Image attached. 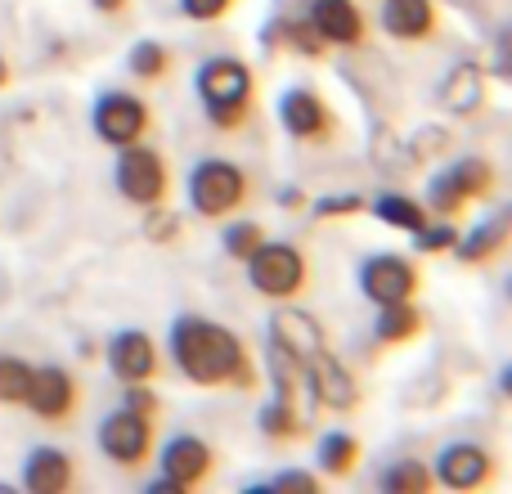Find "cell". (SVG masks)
<instances>
[{"label":"cell","instance_id":"obj_1","mask_svg":"<svg viewBox=\"0 0 512 494\" xmlns=\"http://www.w3.org/2000/svg\"><path fill=\"white\" fill-rule=\"evenodd\" d=\"M171 360H176V369L194 387H207V391H221V387L252 391L256 387V369H252V355L243 346V337L203 315H180L171 324Z\"/></svg>","mask_w":512,"mask_h":494},{"label":"cell","instance_id":"obj_2","mask_svg":"<svg viewBox=\"0 0 512 494\" xmlns=\"http://www.w3.org/2000/svg\"><path fill=\"white\" fill-rule=\"evenodd\" d=\"M198 99L216 131H239L252 113V68L243 59H207L198 68Z\"/></svg>","mask_w":512,"mask_h":494},{"label":"cell","instance_id":"obj_3","mask_svg":"<svg viewBox=\"0 0 512 494\" xmlns=\"http://www.w3.org/2000/svg\"><path fill=\"white\" fill-rule=\"evenodd\" d=\"M189 203L203 221H225L248 203V171L225 158H203L189 171Z\"/></svg>","mask_w":512,"mask_h":494},{"label":"cell","instance_id":"obj_4","mask_svg":"<svg viewBox=\"0 0 512 494\" xmlns=\"http://www.w3.org/2000/svg\"><path fill=\"white\" fill-rule=\"evenodd\" d=\"M243 265H248L252 288L261 292V297H270V301H292V297H301V292L310 288V261H306V252L292 247V243H270L265 239Z\"/></svg>","mask_w":512,"mask_h":494},{"label":"cell","instance_id":"obj_5","mask_svg":"<svg viewBox=\"0 0 512 494\" xmlns=\"http://www.w3.org/2000/svg\"><path fill=\"white\" fill-rule=\"evenodd\" d=\"M117 189H122L126 203L135 207H162L167 203V189H171V176H167V158L149 144H126L122 158H117Z\"/></svg>","mask_w":512,"mask_h":494},{"label":"cell","instance_id":"obj_6","mask_svg":"<svg viewBox=\"0 0 512 494\" xmlns=\"http://www.w3.org/2000/svg\"><path fill=\"white\" fill-rule=\"evenodd\" d=\"M216 468V450L203 436H171L162 445V481H153L149 494H185L198 490Z\"/></svg>","mask_w":512,"mask_h":494},{"label":"cell","instance_id":"obj_7","mask_svg":"<svg viewBox=\"0 0 512 494\" xmlns=\"http://www.w3.org/2000/svg\"><path fill=\"white\" fill-rule=\"evenodd\" d=\"M90 126H95V135L104 144L126 149V144H140L144 135H149L153 113H149V104H144L140 95H131V90H104V95L95 99Z\"/></svg>","mask_w":512,"mask_h":494},{"label":"cell","instance_id":"obj_8","mask_svg":"<svg viewBox=\"0 0 512 494\" xmlns=\"http://www.w3.org/2000/svg\"><path fill=\"white\" fill-rule=\"evenodd\" d=\"M490 189H495V167H490L486 158H463V162H454L450 171H441V176L432 180V189H427V207L450 221V216H459L468 203L486 198Z\"/></svg>","mask_w":512,"mask_h":494},{"label":"cell","instance_id":"obj_9","mask_svg":"<svg viewBox=\"0 0 512 494\" xmlns=\"http://www.w3.org/2000/svg\"><path fill=\"white\" fill-rule=\"evenodd\" d=\"M99 450L108 463L117 468H140L153 454V418L135 414V409H113V414L99 423Z\"/></svg>","mask_w":512,"mask_h":494},{"label":"cell","instance_id":"obj_10","mask_svg":"<svg viewBox=\"0 0 512 494\" xmlns=\"http://www.w3.org/2000/svg\"><path fill=\"white\" fill-rule=\"evenodd\" d=\"M279 122H283V131H288L292 140H301V144H333L337 140L333 108H328L324 99H319V90H310V86L283 90Z\"/></svg>","mask_w":512,"mask_h":494},{"label":"cell","instance_id":"obj_11","mask_svg":"<svg viewBox=\"0 0 512 494\" xmlns=\"http://www.w3.org/2000/svg\"><path fill=\"white\" fill-rule=\"evenodd\" d=\"M418 265L396 252H378L360 265V292L373 306H391V301H414L418 292Z\"/></svg>","mask_w":512,"mask_h":494},{"label":"cell","instance_id":"obj_12","mask_svg":"<svg viewBox=\"0 0 512 494\" xmlns=\"http://www.w3.org/2000/svg\"><path fill=\"white\" fill-rule=\"evenodd\" d=\"M23 405L32 409L41 423L63 427L72 414H77V382H72V373L59 369V364L32 369V391H27Z\"/></svg>","mask_w":512,"mask_h":494},{"label":"cell","instance_id":"obj_13","mask_svg":"<svg viewBox=\"0 0 512 494\" xmlns=\"http://www.w3.org/2000/svg\"><path fill=\"white\" fill-rule=\"evenodd\" d=\"M441 486L450 490H481L490 477H495V454L486 445H472V441H454L436 454V472H432Z\"/></svg>","mask_w":512,"mask_h":494},{"label":"cell","instance_id":"obj_14","mask_svg":"<svg viewBox=\"0 0 512 494\" xmlns=\"http://www.w3.org/2000/svg\"><path fill=\"white\" fill-rule=\"evenodd\" d=\"M108 369H113L117 382H153L162 369V355H158V342L140 328H126L108 342Z\"/></svg>","mask_w":512,"mask_h":494},{"label":"cell","instance_id":"obj_15","mask_svg":"<svg viewBox=\"0 0 512 494\" xmlns=\"http://www.w3.org/2000/svg\"><path fill=\"white\" fill-rule=\"evenodd\" d=\"M306 391L324 409H337V414H351V409L360 405V387H355L351 369H346V364H337L328 351L310 355V364H306Z\"/></svg>","mask_w":512,"mask_h":494},{"label":"cell","instance_id":"obj_16","mask_svg":"<svg viewBox=\"0 0 512 494\" xmlns=\"http://www.w3.org/2000/svg\"><path fill=\"white\" fill-rule=\"evenodd\" d=\"M306 18H310V27L324 36V45L351 50V45H364V36H369V23H364L355 0H310Z\"/></svg>","mask_w":512,"mask_h":494},{"label":"cell","instance_id":"obj_17","mask_svg":"<svg viewBox=\"0 0 512 494\" xmlns=\"http://www.w3.org/2000/svg\"><path fill=\"white\" fill-rule=\"evenodd\" d=\"M270 342L292 351L301 364H310V355L324 351V328H319V319L306 315V310H279V315L270 319Z\"/></svg>","mask_w":512,"mask_h":494},{"label":"cell","instance_id":"obj_18","mask_svg":"<svg viewBox=\"0 0 512 494\" xmlns=\"http://www.w3.org/2000/svg\"><path fill=\"white\" fill-rule=\"evenodd\" d=\"M378 23L396 41H427L436 32V5L432 0H382Z\"/></svg>","mask_w":512,"mask_h":494},{"label":"cell","instance_id":"obj_19","mask_svg":"<svg viewBox=\"0 0 512 494\" xmlns=\"http://www.w3.org/2000/svg\"><path fill=\"white\" fill-rule=\"evenodd\" d=\"M72 481H77V468H72V459L63 450H50V445H41V450L27 454L23 486L32 490V494H63V490H72Z\"/></svg>","mask_w":512,"mask_h":494},{"label":"cell","instance_id":"obj_20","mask_svg":"<svg viewBox=\"0 0 512 494\" xmlns=\"http://www.w3.org/2000/svg\"><path fill=\"white\" fill-rule=\"evenodd\" d=\"M441 104L450 108L454 117H472L486 104V72L477 63H454L441 81Z\"/></svg>","mask_w":512,"mask_h":494},{"label":"cell","instance_id":"obj_21","mask_svg":"<svg viewBox=\"0 0 512 494\" xmlns=\"http://www.w3.org/2000/svg\"><path fill=\"white\" fill-rule=\"evenodd\" d=\"M261 432L270 436V441H279V445H292V441H301V436L310 432V423H306V414H301V405H297V396L292 391H274V400L261 409Z\"/></svg>","mask_w":512,"mask_h":494},{"label":"cell","instance_id":"obj_22","mask_svg":"<svg viewBox=\"0 0 512 494\" xmlns=\"http://www.w3.org/2000/svg\"><path fill=\"white\" fill-rule=\"evenodd\" d=\"M261 45H265V50H279V45H288L292 54H306V59H319V54L328 50L324 36L310 27V18H301V23H292V18H274V23L261 32Z\"/></svg>","mask_w":512,"mask_h":494},{"label":"cell","instance_id":"obj_23","mask_svg":"<svg viewBox=\"0 0 512 494\" xmlns=\"http://www.w3.org/2000/svg\"><path fill=\"white\" fill-rule=\"evenodd\" d=\"M418 333H423V310H418L414 301H391V306H382L378 324H373L378 346H405V342H414Z\"/></svg>","mask_w":512,"mask_h":494},{"label":"cell","instance_id":"obj_24","mask_svg":"<svg viewBox=\"0 0 512 494\" xmlns=\"http://www.w3.org/2000/svg\"><path fill=\"white\" fill-rule=\"evenodd\" d=\"M360 441H355L351 432H328L324 441H319V472L324 477H351L355 468H360Z\"/></svg>","mask_w":512,"mask_h":494},{"label":"cell","instance_id":"obj_25","mask_svg":"<svg viewBox=\"0 0 512 494\" xmlns=\"http://www.w3.org/2000/svg\"><path fill=\"white\" fill-rule=\"evenodd\" d=\"M369 207H373V216H378V221L391 225V230L414 234V230H423V225H427V207L418 203V198H409V194H378Z\"/></svg>","mask_w":512,"mask_h":494},{"label":"cell","instance_id":"obj_26","mask_svg":"<svg viewBox=\"0 0 512 494\" xmlns=\"http://www.w3.org/2000/svg\"><path fill=\"white\" fill-rule=\"evenodd\" d=\"M504 239H508L504 221H486V225H477L468 239L459 234V243H454V256H459L463 265H481V261H490V256L504 252Z\"/></svg>","mask_w":512,"mask_h":494},{"label":"cell","instance_id":"obj_27","mask_svg":"<svg viewBox=\"0 0 512 494\" xmlns=\"http://www.w3.org/2000/svg\"><path fill=\"white\" fill-rule=\"evenodd\" d=\"M378 486L387 490V494H427V490L436 486V477H432V472H427L418 459H396V463H391V468L378 477Z\"/></svg>","mask_w":512,"mask_h":494},{"label":"cell","instance_id":"obj_28","mask_svg":"<svg viewBox=\"0 0 512 494\" xmlns=\"http://www.w3.org/2000/svg\"><path fill=\"white\" fill-rule=\"evenodd\" d=\"M126 68L140 81H158V77H167V68H171V50L162 41H140L126 54Z\"/></svg>","mask_w":512,"mask_h":494},{"label":"cell","instance_id":"obj_29","mask_svg":"<svg viewBox=\"0 0 512 494\" xmlns=\"http://www.w3.org/2000/svg\"><path fill=\"white\" fill-rule=\"evenodd\" d=\"M261 243H265V230L256 221H230L225 225V234H221L225 256H234V261H248Z\"/></svg>","mask_w":512,"mask_h":494},{"label":"cell","instance_id":"obj_30","mask_svg":"<svg viewBox=\"0 0 512 494\" xmlns=\"http://www.w3.org/2000/svg\"><path fill=\"white\" fill-rule=\"evenodd\" d=\"M32 391V364L0 360V405H23Z\"/></svg>","mask_w":512,"mask_h":494},{"label":"cell","instance_id":"obj_31","mask_svg":"<svg viewBox=\"0 0 512 494\" xmlns=\"http://www.w3.org/2000/svg\"><path fill=\"white\" fill-rule=\"evenodd\" d=\"M418 239V252H454V243H459V230H454L450 221L441 216V225H423V230H414Z\"/></svg>","mask_w":512,"mask_h":494},{"label":"cell","instance_id":"obj_32","mask_svg":"<svg viewBox=\"0 0 512 494\" xmlns=\"http://www.w3.org/2000/svg\"><path fill=\"white\" fill-rule=\"evenodd\" d=\"M122 405L135 409V414H144V418H153V423H158V414H162V400H158V391H149V382H126Z\"/></svg>","mask_w":512,"mask_h":494},{"label":"cell","instance_id":"obj_33","mask_svg":"<svg viewBox=\"0 0 512 494\" xmlns=\"http://www.w3.org/2000/svg\"><path fill=\"white\" fill-rule=\"evenodd\" d=\"M144 234H149L153 243H176L180 221L167 212V203H162V207H149V221H144Z\"/></svg>","mask_w":512,"mask_h":494},{"label":"cell","instance_id":"obj_34","mask_svg":"<svg viewBox=\"0 0 512 494\" xmlns=\"http://www.w3.org/2000/svg\"><path fill=\"white\" fill-rule=\"evenodd\" d=\"M364 198L360 194H328V198H319L315 203V216H324V221H333V216H355V212H364Z\"/></svg>","mask_w":512,"mask_h":494},{"label":"cell","instance_id":"obj_35","mask_svg":"<svg viewBox=\"0 0 512 494\" xmlns=\"http://www.w3.org/2000/svg\"><path fill=\"white\" fill-rule=\"evenodd\" d=\"M234 9V0H180V14L194 18V23H216Z\"/></svg>","mask_w":512,"mask_h":494},{"label":"cell","instance_id":"obj_36","mask_svg":"<svg viewBox=\"0 0 512 494\" xmlns=\"http://www.w3.org/2000/svg\"><path fill=\"white\" fill-rule=\"evenodd\" d=\"M265 490H297V494H319V477L315 472H301V468H288L270 481Z\"/></svg>","mask_w":512,"mask_h":494},{"label":"cell","instance_id":"obj_37","mask_svg":"<svg viewBox=\"0 0 512 494\" xmlns=\"http://www.w3.org/2000/svg\"><path fill=\"white\" fill-rule=\"evenodd\" d=\"M279 203L288 207V212H297V207H306V194H301V189H283V194H279Z\"/></svg>","mask_w":512,"mask_h":494},{"label":"cell","instance_id":"obj_38","mask_svg":"<svg viewBox=\"0 0 512 494\" xmlns=\"http://www.w3.org/2000/svg\"><path fill=\"white\" fill-rule=\"evenodd\" d=\"M90 5H95L99 14H122V9L131 5V0H90Z\"/></svg>","mask_w":512,"mask_h":494},{"label":"cell","instance_id":"obj_39","mask_svg":"<svg viewBox=\"0 0 512 494\" xmlns=\"http://www.w3.org/2000/svg\"><path fill=\"white\" fill-rule=\"evenodd\" d=\"M5 81H9V63L0 59V86H5Z\"/></svg>","mask_w":512,"mask_h":494}]
</instances>
